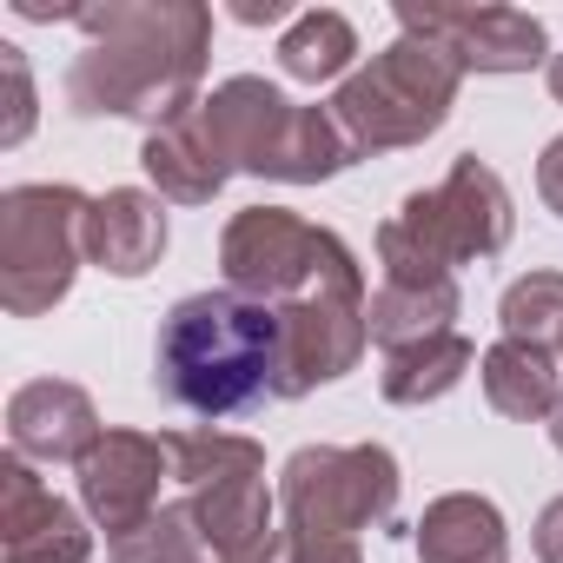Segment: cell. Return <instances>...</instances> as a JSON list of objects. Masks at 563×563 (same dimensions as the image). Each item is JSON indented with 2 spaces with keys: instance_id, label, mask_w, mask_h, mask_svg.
<instances>
[{
  "instance_id": "44dd1931",
  "label": "cell",
  "mask_w": 563,
  "mask_h": 563,
  "mask_svg": "<svg viewBox=\"0 0 563 563\" xmlns=\"http://www.w3.org/2000/svg\"><path fill=\"white\" fill-rule=\"evenodd\" d=\"M471 365H477V345L464 339V332H438V339H424V345H405V352H385V372H378V391H385V405H438V398H451L464 378H471Z\"/></svg>"
},
{
  "instance_id": "4dcf8cb0",
  "label": "cell",
  "mask_w": 563,
  "mask_h": 563,
  "mask_svg": "<svg viewBox=\"0 0 563 563\" xmlns=\"http://www.w3.org/2000/svg\"><path fill=\"white\" fill-rule=\"evenodd\" d=\"M550 444L563 451V398H556V411H550Z\"/></svg>"
},
{
  "instance_id": "8992f818",
  "label": "cell",
  "mask_w": 563,
  "mask_h": 563,
  "mask_svg": "<svg viewBox=\"0 0 563 563\" xmlns=\"http://www.w3.org/2000/svg\"><path fill=\"white\" fill-rule=\"evenodd\" d=\"M173 438V484L179 504L192 510L199 537L212 543L219 563H245L258 556L286 517H278V490H265V444L239 438V431H166Z\"/></svg>"
},
{
  "instance_id": "52a82bcc",
  "label": "cell",
  "mask_w": 563,
  "mask_h": 563,
  "mask_svg": "<svg viewBox=\"0 0 563 563\" xmlns=\"http://www.w3.org/2000/svg\"><path fill=\"white\" fill-rule=\"evenodd\" d=\"M457 87H464V67L444 47H431L418 34H398L385 54H372V67H358L332 93V113H339L345 140L358 146V159L405 153V146H424L451 120Z\"/></svg>"
},
{
  "instance_id": "6da1fadb",
  "label": "cell",
  "mask_w": 563,
  "mask_h": 563,
  "mask_svg": "<svg viewBox=\"0 0 563 563\" xmlns=\"http://www.w3.org/2000/svg\"><path fill=\"white\" fill-rule=\"evenodd\" d=\"M87 47L67 67V113L133 120L146 133L199 113L212 60V8L199 0H107L74 21Z\"/></svg>"
},
{
  "instance_id": "83f0119b",
  "label": "cell",
  "mask_w": 563,
  "mask_h": 563,
  "mask_svg": "<svg viewBox=\"0 0 563 563\" xmlns=\"http://www.w3.org/2000/svg\"><path fill=\"white\" fill-rule=\"evenodd\" d=\"M232 21H245V27H278V21H286V0H265V8L252 0V8H232Z\"/></svg>"
},
{
  "instance_id": "cb8c5ba5",
  "label": "cell",
  "mask_w": 563,
  "mask_h": 563,
  "mask_svg": "<svg viewBox=\"0 0 563 563\" xmlns=\"http://www.w3.org/2000/svg\"><path fill=\"white\" fill-rule=\"evenodd\" d=\"M0 80H8V120H0V146H21L34 133V67H27V47L0 41Z\"/></svg>"
},
{
  "instance_id": "4316f807",
  "label": "cell",
  "mask_w": 563,
  "mask_h": 563,
  "mask_svg": "<svg viewBox=\"0 0 563 563\" xmlns=\"http://www.w3.org/2000/svg\"><path fill=\"white\" fill-rule=\"evenodd\" d=\"M286 563H365V556H358V543H299L292 537Z\"/></svg>"
},
{
  "instance_id": "5bb4252c",
  "label": "cell",
  "mask_w": 563,
  "mask_h": 563,
  "mask_svg": "<svg viewBox=\"0 0 563 563\" xmlns=\"http://www.w3.org/2000/svg\"><path fill=\"white\" fill-rule=\"evenodd\" d=\"M107 438L100 424V405L87 385L74 378H27L14 398H8V444L14 457L27 464H87V451Z\"/></svg>"
},
{
  "instance_id": "7402d4cb",
  "label": "cell",
  "mask_w": 563,
  "mask_h": 563,
  "mask_svg": "<svg viewBox=\"0 0 563 563\" xmlns=\"http://www.w3.org/2000/svg\"><path fill=\"white\" fill-rule=\"evenodd\" d=\"M497 325H504V339L563 352V272H523V278H510L504 299H497Z\"/></svg>"
},
{
  "instance_id": "ba28073f",
  "label": "cell",
  "mask_w": 563,
  "mask_h": 563,
  "mask_svg": "<svg viewBox=\"0 0 563 563\" xmlns=\"http://www.w3.org/2000/svg\"><path fill=\"white\" fill-rule=\"evenodd\" d=\"M405 504V471L385 444H299L278 471V517L299 543H358L391 530Z\"/></svg>"
},
{
  "instance_id": "e0dca14e",
  "label": "cell",
  "mask_w": 563,
  "mask_h": 563,
  "mask_svg": "<svg viewBox=\"0 0 563 563\" xmlns=\"http://www.w3.org/2000/svg\"><path fill=\"white\" fill-rule=\"evenodd\" d=\"M140 166H146L153 192L173 199V206H212V199L225 192V179H232V166L219 159V146H212V133L199 126V113H186V120L146 133V140H140Z\"/></svg>"
},
{
  "instance_id": "ac0fdd59",
  "label": "cell",
  "mask_w": 563,
  "mask_h": 563,
  "mask_svg": "<svg viewBox=\"0 0 563 563\" xmlns=\"http://www.w3.org/2000/svg\"><path fill=\"white\" fill-rule=\"evenodd\" d=\"M477 378H484V405L510 424H550L556 398H563V372H556V352L543 345H523V339H497L484 358H477Z\"/></svg>"
},
{
  "instance_id": "30bf717a",
  "label": "cell",
  "mask_w": 563,
  "mask_h": 563,
  "mask_svg": "<svg viewBox=\"0 0 563 563\" xmlns=\"http://www.w3.org/2000/svg\"><path fill=\"white\" fill-rule=\"evenodd\" d=\"M398 34H418L431 47H444L464 74H530L550 67V34L537 14L484 0V8H457V0H398Z\"/></svg>"
},
{
  "instance_id": "7c38bea8",
  "label": "cell",
  "mask_w": 563,
  "mask_h": 563,
  "mask_svg": "<svg viewBox=\"0 0 563 563\" xmlns=\"http://www.w3.org/2000/svg\"><path fill=\"white\" fill-rule=\"evenodd\" d=\"M0 556L8 563H87L93 517L67 504L27 457H0Z\"/></svg>"
},
{
  "instance_id": "9a60e30c",
  "label": "cell",
  "mask_w": 563,
  "mask_h": 563,
  "mask_svg": "<svg viewBox=\"0 0 563 563\" xmlns=\"http://www.w3.org/2000/svg\"><path fill=\"white\" fill-rule=\"evenodd\" d=\"M166 199L146 186H107L87 206V265H100L107 278H146L166 258Z\"/></svg>"
},
{
  "instance_id": "4fadbf2b",
  "label": "cell",
  "mask_w": 563,
  "mask_h": 563,
  "mask_svg": "<svg viewBox=\"0 0 563 563\" xmlns=\"http://www.w3.org/2000/svg\"><path fill=\"white\" fill-rule=\"evenodd\" d=\"M278 319H286V378H278V405L312 398L319 385L352 378L365 345H372V299H299Z\"/></svg>"
},
{
  "instance_id": "5b68a950",
  "label": "cell",
  "mask_w": 563,
  "mask_h": 563,
  "mask_svg": "<svg viewBox=\"0 0 563 563\" xmlns=\"http://www.w3.org/2000/svg\"><path fill=\"white\" fill-rule=\"evenodd\" d=\"M219 272L225 292L258 299V306H299V299H372L365 292V265L358 252L286 206H245L219 232Z\"/></svg>"
},
{
  "instance_id": "f546056e",
  "label": "cell",
  "mask_w": 563,
  "mask_h": 563,
  "mask_svg": "<svg viewBox=\"0 0 563 563\" xmlns=\"http://www.w3.org/2000/svg\"><path fill=\"white\" fill-rule=\"evenodd\" d=\"M543 80H550V100L563 107V54H550V67H543Z\"/></svg>"
},
{
  "instance_id": "d6986e66",
  "label": "cell",
  "mask_w": 563,
  "mask_h": 563,
  "mask_svg": "<svg viewBox=\"0 0 563 563\" xmlns=\"http://www.w3.org/2000/svg\"><path fill=\"white\" fill-rule=\"evenodd\" d=\"M457 278H378L372 292V345L378 352H405L424 345L438 332H457Z\"/></svg>"
},
{
  "instance_id": "484cf974",
  "label": "cell",
  "mask_w": 563,
  "mask_h": 563,
  "mask_svg": "<svg viewBox=\"0 0 563 563\" xmlns=\"http://www.w3.org/2000/svg\"><path fill=\"white\" fill-rule=\"evenodd\" d=\"M537 199L563 219V133L543 146V159H537Z\"/></svg>"
},
{
  "instance_id": "f1b7e54d",
  "label": "cell",
  "mask_w": 563,
  "mask_h": 563,
  "mask_svg": "<svg viewBox=\"0 0 563 563\" xmlns=\"http://www.w3.org/2000/svg\"><path fill=\"white\" fill-rule=\"evenodd\" d=\"M286 550H292V530H278V537H272L258 556H245V563H286Z\"/></svg>"
},
{
  "instance_id": "603a6c76",
  "label": "cell",
  "mask_w": 563,
  "mask_h": 563,
  "mask_svg": "<svg viewBox=\"0 0 563 563\" xmlns=\"http://www.w3.org/2000/svg\"><path fill=\"white\" fill-rule=\"evenodd\" d=\"M107 556H113V563H219V556H212V543L199 537V523H192V510H186V504H159L140 530L113 537V543H107Z\"/></svg>"
},
{
  "instance_id": "ffe728a7",
  "label": "cell",
  "mask_w": 563,
  "mask_h": 563,
  "mask_svg": "<svg viewBox=\"0 0 563 563\" xmlns=\"http://www.w3.org/2000/svg\"><path fill=\"white\" fill-rule=\"evenodd\" d=\"M278 74L286 80H299V87H325V80H352L358 67V27L339 14V8H306V14H292V27L278 34Z\"/></svg>"
},
{
  "instance_id": "9c48e42d",
  "label": "cell",
  "mask_w": 563,
  "mask_h": 563,
  "mask_svg": "<svg viewBox=\"0 0 563 563\" xmlns=\"http://www.w3.org/2000/svg\"><path fill=\"white\" fill-rule=\"evenodd\" d=\"M93 192L67 179H27L0 192V306L14 319H47L87 265Z\"/></svg>"
},
{
  "instance_id": "2e32d148",
  "label": "cell",
  "mask_w": 563,
  "mask_h": 563,
  "mask_svg": "<svg viewBox=\"0 0 563 563\" xmlns=\"http://www.w3.org/2000/svg\"><path fill=\"white\" fill-rule=\"evenodd\" d=\"M418 563H510V523L484 490H444L418 517Z\"/></svg>"
},
{
  "instance_id": "8fae6325",
  "label": "cell",
  "mask_w": 563,
  "mask_h": 563,
  "mask_svg": "<svg viewBox=\"0 0 563 563\" xmlns=\"http://www.w3.org/2000/svg\"><path fill=\"white\" fill-rule=\"evenodd\" d=\"M74 477H80V510H87L93 530H107V543H113V537L140 530V523L159 510V490H166V477H173V438L107 424V438L87 451V464H80Z\"/></svg>"
},
{
  "instance_id": "7a4b0ae2",
  "label": "cell",
  "mask_w": 563,
  "mask_h": 563,
  "mask_svg": "<svg viewBox=\"0 0 563 563\" xmlns=\"http://www.w3.org/2000/svg\"><path fill=\"white\" fill-rule=\"evenodd\" d=\"M286 378V319L239 292H186L153 339V391L206 424L278 405Z\"/></svg>"
},
{
  "instance_id": "3957f363",
  "label": "cell",
  "mask_w": 563,
  "mask_h": 563,
  "mask_svg": "<svg viewBox=\"0 0 563 563\" xmlns=\"http://www.w3.org/2000/svg\"><path fill=\"white\" fill-rule=\"evenodd\" d=\"M517 206L490 159L457 153L438 186H418L398 199V212L378 225V265L385 278H457V265H484L510 245Z\"/></svg>"
},
{
  "instance_id": "d4e9b609",
  "label": "cell",
  "mask_w": 563,
  "mask_h": 563,
  "mask_svg": "<svg viewBox=\"0 0 563 563\" xmlns=\"http://www.w3.org/2000/svg\"><path fill=\"white\" fill-rule=\"evenodd\" d=\"M530 543H537V563H563V497H550V504L537 510Z\"/></svg>"
},
{
  "instance_id": "277c9868",
  "label": "cell",
  "mask_w": 563,
  "mask_h": 563,
  "mask_svg": "<svg viewBox=\"0 0 563 563\" xmlns=\"http://www.w3.org/2000/svg\"><path fill=\"white\" fill-rule=\"evenodd\" d=\"M199 126L212 133L219 159L252 179L278 186H319L358 166V146L345 140L332 107H299L258 74H232L199 100Z\"/></svg>"
}]
</instances>
